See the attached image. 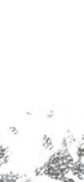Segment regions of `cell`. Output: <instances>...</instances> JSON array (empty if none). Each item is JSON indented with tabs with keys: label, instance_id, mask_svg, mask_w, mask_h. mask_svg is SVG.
I'll return each instance as SVG.
<instances>
[{
	"label": "cell",
	"instance_id": "cell-1",
	"mask_svg": "<svg viewBox=\"0 0 84 182\" xmlns=\"http://www.w3.org/2000/svg\"><path fill=\"white\" fill-rule=\"evenodd\" d=\"M10 130L13 133H14V134H16L17 132H18V130L16 129V127H11V128H10Z\"/></svg>",
	"mask_w": 84,
	"mask_h": 182
}]
</instances>
